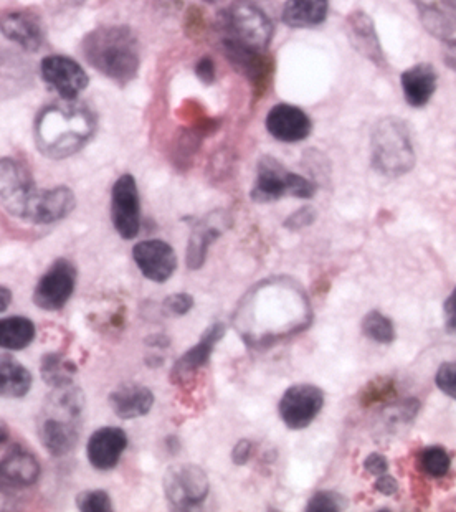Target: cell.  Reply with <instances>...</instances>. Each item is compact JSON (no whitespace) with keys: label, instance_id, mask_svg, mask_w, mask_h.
<instances>
[{"label":"cell","instance_id":"1","mask_svg":"<svg viewBox=\"0 0 456 512\" xmlns=\"http://www.w3.org/2000/svg\"><path fill=\"white\" fill-rule=\"evenodd\" d=\"M96 131V118L88 106L65 100L47 106L35 121V143L43 156L62 161L81 151Z\"/></svg>","mask_w":456,"mask_h":512},{"label":"cell","instance_id":"2","mask_svg":"<svg viewBox=\"0 0 456 512\" xmlns=\"http://www.w3.org/2000/svg\"><path fill=\"white\" fill-rule=\"evenodd\" d=\"M81 52L91 67L121 86L131 83L141 67L138 37L126 25L91 30L81 42Z\"/></svg>","mask_w":456,"mask_h":512},{"label":"cell","instance_id":"3","mask_svg":"<svg viewBox=\"0 0 456 512\" xmlns=\"http://www.w3.org/2000/svg\"><path fill=\"white\" fill-rule=\"evenodd\" d=\"M83 405V394L72 382L53 387L38 420V437L50 455L65 456L75 450Z\"/></svg>","mask_w":456,"mask_h":512},{"label":"cell","instance_id":"4","mask_svg":"<svg viewBox=\"0 0 456 512\" xmlns=\"http://www.w3.org/2000/svg\"><path fill=\"white\" fill-rule=\"evenodd\" d=\"M372 167L387 177L409 174L415 167V151L407 124L400 118H382L371 134Z\"/></svg>","mask_w":456,"mask_h":512},{"label":"cell","instance_id":"5","mask_svg":"<svg viewBox=\"0 0 456 512\" xmlns=\"http://www.w3.org/2000/svg\"><path fill=\"white\" fill-rule=\"evenodd\" d=\"M224 47L243 52L266 53L270 47L275 27L270 17L250 0H237L222 12Z\"/></svg>","mask_w":456,"mask_h":512},{"label":"cell","instance_id":"6","mask_svg":"<svg viewBox=\"0 0 456 512\" xmlns=\"http://www.w3.org/2000/svg\"><path fill=\"white\" fill-rule=\"evenodd\" d=\"M316 190L318 187L313 181L288 171L275 157L263 156L258 161L257 181L253 184L250 199L257 204H270L286 195L296 199H311Z\"/></svg>","mask_w":456,"mask_h":512},{"label":"cell","instance_id":"7","mask_svg":"<svg viewBox=\"0 0 456 512\" xmlns=\"http://www.w3.org/2000/svg\"><path fill=\"white\" fill-rule=\"evenodd\" d=\"M162 484L169 506L176 511L197 508L209 498V476L194 463L169 466Z\"/></svg>","mask_w":456,"mask_h":512},{"label":"cell","instance_id":"8","mask_svg":"<svg viewBox=\"0 0 456 512\" xmlns=\"http://www.w3.org/2000/svg\"><path fill=\"white\" fill-rule=\"evenodd\" d=\"M37 189L29 169L12 157L0 159V200L10 214L27 219Z\"/></svg>","mask_w":456,"mask_h":512},{"label":"cell","instance_id":"9","mask_svg":"<svg viewBox=\"0 0 456 512\" xmlns=\"http://www.w3.org/2000/svg\"><path fill=\"white\" fill-rule=\"evenodd\" d=\"M111 220L123 240H133L141 230V200L138 184L131 174H123L111 190Z\"/></svg>","mask_w":456,"mask_h":512},{"label":"cell","instance_id":"10","mask_svg":"<svg viewBox=\"0 0 456 512\" xmlns=\"http://www.w3.org/2000/svg\"><path fill=\"white\" fill-rule=\"evenodd\" d=\"M323 407V390L316 385L296 384L281 397L278 412L290 430H303L318 418Z\"/></svg>","mask_w":456,"mask_h":512},{"label":"cell","instance_id":"11","mask_svg":"<svg viewBox=\"0 0 456 512\" xmlns=\"http://www.w3.org/2000/svg\"><path fill=\"white\" fill-rule=\"evenodd\" d=\"M75 265L67 258H58L38 281L34 291V303L45 311H58L72 298L76 286Z\"/></svg>","mask_w":456,"mask_h":512},{"label":"cell","instance_id":"12","mask_svg":"<svg viewBox=\"0 0 456 512\" xmlns=\"http://www.w3.org/2000/svg\"><path fill=\"white\" fill-rule=\"evenodd\" d=\"M40 73L43 80L47 81L53 90H57L63 100H75L90 81L85 70L75 60L63 55H50L43 58Z\"/></svg>","mask_w":456,"mask_h":512},{"label":"cell","instance_id":"13","mask_svg":"<svg viewBox=\"0 0 456 512\" xmlns=\"http://www.w3.org/2000/svg\"><path fill=\"white\" fill-rule=\"evenodd\" d=\"M133 258L144 278L154 283H166L177 270L176 252L162 240H144L134 245Z\"/></svg>","mask_w":456,"mask_h":512},{"label":"cell","instance_id":"14","mask_svg":"<svg viewBox=\"0 0 456 512\" xmlns=\"http://www.w3.org/2000/svg\"><path fill=\"white\" fill-rule=\"evenodd\" d=\"M225 332H227V328H225L224 323L212 324V326L202 334L200 341L197 342L194 347H190L189 351L184 352L181 359L174 364L169 379L176 385L186 384L187 380H189L197 370L207 366V362L210 361V356H212L215 346L224 339Z\"/></svg>","mask_w":456,"mask_h":512},{"label":"cell","instance_id":"15","mask_svg":"<svg viewBox=\"0 0 456 512\" xmlns=\"http://www.w3.org/2000/svg\"><path fill=\"white\" fill-rule=\"evenodd\" d=\"M266 129L281 143H300L313 131V123L298 106L280 103L266 116Z\"/></svg>","mask_w":456,"mask_h":512},{"label":"cell","instance_id":"16","mask_svg":"<svg viewBox=\"0 0 456 512\" xmlns=\"http://www.w3.org/2000/svg\"><path fill=\"white\" fill-rule=\"evenodd\" d=\"M126 448L128 435L123 428L103 427L91 435L86 445V455L93 468L110 471L118 466Z\"/></svg>","mask_w":456,"mask_h":512},{"label":"cell","instance_id":"17","mask_svg":"<svg viewBox=\"0 0 456 512\" xmlns=\"http://www.w3.org/2000/svg\"><path fill=\"white\" fill-rule=\"evenodd\" d=\"M75 207L76 197L73 190L67 185H58L53 189L37 192L25 220L37 225H52L67 219Z\"/></svg>","mask_w":456,"mask_h":512},{"label":"cell","instance_id":"18","mask_svg":"<svg viewBox=\"0 0 456 512\" xmlns=\"http://www.w3.org/2000/svg\"><path fill=\"white\" fill-rule=\"evenodd\" d=\"M230 223L232 222L227 219L225 212H214L195 225L187 245L186 261L189 270H200L204 266L210 245L224 235L225 227L222 225H230Z\"/></svg>","mask_w":456,"mask_h":512},{"label":"cell","instance_id":"19","mask_svg":"<svg viewBox=\"0 0 456 512\" xmlns=\"http://www.w3.org/2000/svg\"><path fill=\"white\" fill-rule=\"evenodd\" d=\"M0 32L27 52H37L45 38L37 15L27 10H12L0 15Z\"/></svg>","mask_w":456,"mask_h":512},{"label":"cell","instance_id":"20","mask_svg":"<svg viewBox=\"0 0 456 512\" xmlns=\"http://www.w3.org/2000/svg\"><path fill=\"white\" fill-rule=\"evenodd\" d=\"M425 29L455 47L456 0H414Z\"/></svg>","mask_w":456,"mask_h":512},{"label":"cell","instance_id":"21","mask_svg":"<svg viewBox=\"0 0 456 512\" xmlns=\"http://www.w3.org/2000/svg\"><path fill=\"white\" fill-rule=\"evenodd\" d=\"M347 37L357 52L369 58L377 67H384V50L380 47L376 27L371 17L366 12H352L346 20Z\"/></svg>","mask_w":456,"mask_h":512},{"label":"cell","instance_id":"22","mask_svg":"<svg viewBox=\"0 0 456 512\" xmlns=\"http://www.w3.org/2000/svg\"><path fill=\"white\" fill-rule=\"evenodd\" d=\"M438 75L430 63H418L414 67L405 70L400 76L402 91L405 101L412 108H423L432 100L437 91Z\"/></svg>","mask_w":456,"mask_h":512},{"label":"cell","instance_id":"23","mask_svg":"<svg viewBox=\"0 0 456 512\" xmlns=\"http://www.w3.org/2000/svg\"><path fill=\"white\" fill-rule=\"evenodd\" d=\"M154 394L148 387L139 384H124L110 394V407L114 415L123 420L144 417L151 412Z\"/></svg>","mask_w":456,"mask_h":512},{"label":"cell","instance_id":"24","mask_svg":"<svg viewBox=\"0 0 456 512\" xmlns=\"http://www.w3.org/2000/svg\"><path fill=\"white\" fill-rule=\"evenodd\" d=\"M42 468L30 451L14 448L0 460V479L14 486H32L40 478Z\"/></svg>","mask_w":456,"mask_h":512},{"label":"cell","instance_id":"25","mask_svg":"<svg viewBox=\"0 0 456 512\" xmlns=\"http://www.w3.org/2000/svg\"><path fill=\"white\" fill-rule=\"evenodd\" d=\"M329 0H286L281 19L293 29H311L328 19Z\"/></svg>","mask_w":456,"mask_h":512},{"label":"cell","instance_id":"26","mask_svg":"<svg viewBox=\"0 0 456 512\" xmlns=\"http://www.w3.org/2000/svg\"><path fill=\"white\" fill-rule=\"evenodd\" d=\"M32 374L14 357L0 356V397L22 399L32 389Z\"/></svg>","mask_w":456,"mask_h":512},{"label":"cell","instance_id":"27","mask_svg":"<svg viewBox=\"0 0 456 512\" xmlns=\"http://www.w3.org/2000/svg\"><path fill=\"white\" fill-rule=\"evenodd\" d=\"M35 324L24 316L0 319V347L7 351H22L35 339Z\"/></svg>","mask_w":456,"mask_h":512},{"label":"cell","instance_id":"28","mask_svg":"<svg viewBox=\"0 0 456 512\" xmlns=\"http://www.w3.org/2000/svg\"><path fill=\"white\" fill-rule=\"evenodd\" d=\"M418 463H420V470L430 478H445L450 473L452 458L443 446L432 445L420 451Z\"/></svg>","mask_w":456,"mask_h":512},{"label":"cell","instance_id":"29","mask_svg":"<svg viewBox=\"0 0 456 512\" xmlns=\"http://www.w3.org/2000/svg\"><path fill=\"white\" fill-rule=\"evenodd\" d=\"M362 334L377 344H392L395 341L394 323L380 311H371L362 319Z\"/></svg>","mask_w":456,"mask_h":512},{"label":"cell","instance_id":"30","mask_svg":"<svg viewBox=\"0 0 456 512\" xmlns=\"http://www.w3.org/2000/svg\"><path fill=\"white\" fill-rule=\"evenodd\" d=\"M76 367L70 362H65L60 354H47L42 361L43 380L52 387L72 382V374Z\"/></svg>","mask_w":456,"mask_h":512},{"label":"cell","instance_id":"31","mask_svg":"<svg viewBox=\"0 0 456 512\" xmlns=\"http://www.w3.org/2000/svg\"><path fill=\"white\" fill-rule=\"evenodd\" d=\"M76 508L83 512L113 511L110 494L103 489H90L76 496Z\"/></svg>","mask_w":456,"mask_h":512},{"label":"cell","instance_id":"32","mask_svg":"<svg viewBox=\"0 0 456 512\" xmlns=\"http://www.w3.org/2000/svg\"><path fill=\"white\" fill-rule=\"evenodd\" d=\"M346 508V499L336 491H318L309 499L308 512H339Z\"/></svg>","mask_w":456,"mask_h":512},{"label":"cell","instance_id":"33","mask_svg":"<svg viewBox=\"0 0 456 512\" xmlns=\"http://www.w3.org/2000/svg\"><path fill=\"white\" fill-rule=\"evenodd\" d=\"M194 296L189 293L171 294L169 298L164 299L162 309L166 316H186L190 309L194 308Z\"/></svg>","mask_w":456,"mask_h":512},{"label":"cell","instance_id":"34","mask_svg":"<svg viewBox=\"0 0 456 512\" xmlns=\"http://www.w3.org/2000/svg\"><path fill=\"white\" fill-rule=\"evenodd\" d=\"M435 384L443 394L455 399L456 397V366L453 362H443L438 367L437 375H435Z\"/></svg>","mask_w":456,"mask_h":512},{"label":"cell","instance_id":"35","mask_svg":"<svg viewBox=\"0 0 456 512\" xmlns=\"http://www.w3.org/2000/svg\"><path fill=\"white\" fill-rule=\"evenodd\" d=\"M420 402L417 399L404 400L389 410V423H410L417 417Z\"/></svg>","mask_w":456,"mask_h":512},{"label":"cell","instance_id":"36","mask_svg":"<svg viewBox=\"0 0 456 512\" xmlns=\"http://www.w3.org/2000/svg\"><path fill=\"white\" fill-rule=\"evenodd\" d=\"M316 219H318V210L311 207V205H306L303 209L296 210L295 214L290 215L283 225L291 232H298L301 228L313 225Z\"/></svg>","mask_w":456,"mask_h":512},{"label":"cell","instance_id":"37","mask_svg":"<svg viewBox=\"0 0 456 512\" xmlns=\"http://www.w3.org/2000/svg\"><path fill=\"white\" fill-rule=\"evenodd\" d=\"M364 468H366L367 473H371L372 476L384 475V473L389 471V460H387L382 453H371V455L367 456L366 460H364Z\"/></svg>","mask_w":456,"mask_h":512},{"label":"cell","instance_id":"38","mask_svg":"<svg viewBox=\"0 0 456 512\" xmlns=\"http://www.w3.org/2000/svg\"><path fill=\"white\" fill-rule=\"evenodd\" d=\"M253 443L250 440H240L237 445L233 446L232 461L233 465H247V461L252 456Z\"/></svg>","mask_w":456,"mask_h":512},{"label":"cell","instance_id":"39","mask_svg":"<svg viewBox=\"0 0 456 512\" xmlns=\"http://www.w3.org/2000/svg\"><path fill=\"white\" fill-rule=\"evenodd\" d=\"M374 488H376L377 493L382 494V496H394L399 491V483H397V479L394 476L384 475L377 476L376 483H374Z\"/></svg>","mask_w":456,"mask_h":512},{"label":"cell","instance_id":"40","mask_svg":"<svg viewBox=\"0 0 456 512\" xmlns=\"http://www.w3.org/2000/svg\"><path fill=\"white\" fill-rule=\"evenodd\" d=\"M195 75L199 76L202 83L210 85L215 80V67L212 58H200L199 63L195 65Z\"/></svg>","mask_w":456,"mask_h":512},{"label":"cell","instance_id":"41","mask_svg":"<svg viewBox=\"0 0 456 512\" xmlns=\"http://www.w3.org/2000/svg\"><path fill=\"white\" fill-rule=\"evenodd\" d=\"M445 314H447V332L455 334L456 329V293L452 291L445 301Z\"/></svg>","mask_w":456,"mask_h":512},{"label":"cell","instance_id":"42","mask_svg":"<svg viewBox=\"0 0 456 512\" xmlns=\"http://www.w3.org/2000/svg\"><path fill=\"white\" fill-rule=\"evenodd\" d=\"M15 496L10 493L9 488L0 484V511H14Z\"/></svg>","mask_w":456,"mask_h":512},{"label":"cell","instance_id":"43","mask_svg":"<svg viewBox=\"0 0 456 512\" xmlns=\"http://www.w3.org/2000/svg\"><path fill=\"white\" fill-rule=\"evenodd\" d=\"M144 342H146L149 347H161V349H166V347L171 346V337L166 336V334H152V336L146 337Z\"/></svg>","mask_w":456,"mask_h":512},{"label":"cell","instance_id":"44","mask_svg":"<svg viewBox=\"0 0 456 512\" xmlns=\"http://www.w3.org/2000/svg\"><path fill=\"white\" fill-rule=\"evenodd\" d=\"M12 304V291L7 286H0V313H4Z\"/></svg>","mask_w":456,"mask_h":512},{"label":"cell","instance_id":"45","mask_svg":"<svg viewBox=\"0 0 456 512\" xmlns=\"http://www.w3.org/2000/svg\"><path fill=\"white\" fill-rule=\"evenodd\" d=\"M166 443L167 448H169V451H172V453H177V451L181 450V441H179V438H177L176 435H169Z\"/></svg>","mask_w":456,"mask_h":512},{"label":"cell","instance_id":"46","mask_svg":"<svg viewBox=\"0 0 456 512\" xmlns=\"http://www.w3.org/2000/svg\"><path fill=\"white\" fill-rule=\"evenodd\" d=\"M146 366L151 367V369H156V367H162L164 366V357L148 356L146 357Z\"/></svg>","mask_w":456,"mask_h":512},{"label":"cell","instance_id":"47","mask_svg":"<svg viewBox=\"0 0 456 512\" xmlns=\"http://www.w3.org/2000/svg\"><path fill=\"white\" fill-rule=\"evenodd\" d=\"M10 430L7 423L0 422V445H4L5 441L9 440Z\"/></svg>","mask_w":456,"mask_h":512},{"label":"cell","instance_id":"48","mask_svg":"<svg viewBox=\"0 0 456 512\" xmlns=\"http://www.w3.org/2000/svg\"><path fill=\"white\" fill-rule=\"evenodd\" d=\"M204 2H207V4H217L219 0H204Z\"/></svg>","mask_w":456,"mask_h":512}]
</instances>
